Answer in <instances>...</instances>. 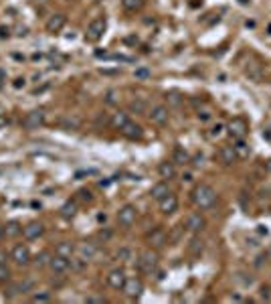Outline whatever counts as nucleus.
Masks as SVG:
<instances>
[{
    "instance_id": "cd10ccee",
    "label": "nucleus",
    "mask_w": 271,
    "mask_h": 304,
    "mask_svg": "<svg viewBox=\"0 0 271 304\" xmlns=\"http://www.w3.org/2000/svg\"><path fill=\"white\" fill-rule=\"evenodd\" d=\"M57 253H59V256H65V258L71 260V256L75 253V245H73L71 241H61V243L57 245Z\"/></svg>"
},
{
    "instance_id": "79ce46f5",
    "label": "nucleus",
    "mask_w": 271,
    "mask_h": 304,
    "mask_svg": "<svg viewBox=\"0 0 271 304\" xmlns=\"http://www.w3.org/2000/svg\"><path fill=\"white\" fill-rule=\"evenodd\" d=\"M25 85H27V79H25V77H17V79L13 81V87H15V89H21V87H25Z\"/></svg>"
},
{
    "instance_id": "3c124183",
    "label": "nucleus",
    "mask_w": 271,
    "mask_h": 304,
    "mask_svg": "<svg viewBox=\"0 0 271 304\" xmlns=\"http://www.w3.org/2000/svg\"><path fill=\"white\" fill-rule=\"evenodd\" d=\"M5 239V225H0V241Z\"/></svg>"
},
{
    "instance_id": "8fccbe9b",
    "label": "nucleus",
    "mask_w": 271,
    "mask_h": 304,
    "mask_svg": "<svg viewBox=\"0 0 271 304\" xmlns=\"http://www.w3.org/2000/svg\"><path fill=\"white\" fill-rule=\"evenodd\" d=\"M257 231H259V233H261V235H263V233H265V235H267V227H263V225H259V229H257Z\"/></svg>"
},
{
    "instance_id": "9d476101",
    "label": "nucleus",
    "mask_w": 271,
    "mask_h": 304,
    "mask_svg": "<svg viewBox=\"0 0 271 304\" xmlns=\"http://www.w3.org/2000/svg\"><path fill=\"white\" fill-rule=\"evenodd\" d=\"M122 290L128 298H140L144 294V282L140 278H128Z\"/></svg>"
},
{
    "instance_id": "c03bdc74",
    "label": "nucleus",
    "mask_w": 271,
    "mask_h": 304,
    "mask_svg": "<svg viewBox=\"0 0 271 304\" xmlns=\"http://www.w3.org/2000/svg\"><path fill=\"white\" fill-rule=\"evenodd\" d=\"M79 195H81V199H83V201H91V199H93V197H91V191H87V189L79 191Z\"/></svg>"
},
{
    "instance_id": "49530a36",
    "label": "nucleus",
    "mask_w": 271,
    "mask_h": 304,
    "mask_svg": "<svg viewBox=\"0 0 271 304\" xmlns=\"http://www.w3.org/2000/svg\"><path fill=\"white\" fill-rule=\"evenodd\" d=\"M148 75H150L148 69H138V71H136V77H148Z\"/></svg>"
},
{
    "instance_id": "de8ad7c7",
    "label": "nucleus",
    "mask_w": 271,
    "mask_h": 304,
    "mask_svg": "<svg viewBox=\"0 0 271 304\" xmlns=\"http://www.w3.org/2000/svg\"><path fill=\"white\" fill-rule=\"evenodd\" d=\"M9 124V120H7V116L3 114V112H0V128H5Z\"/></svg>"
},
{
    "instance_id": "f8f14e48",
    "label": "nucleus",
    "mask_w": 271,
    "mask_h": 304,
    "mask_svg": "<svg viewBox=\"0 0 271 304\" xmlns=\"http://www.w3.org/2000/svg\"><path fill=\"white\" fill-rule=\"evenodd\" d=\"M204 227H206V219L200 215V213H190L188 217H186V225H184V229H188L190 233H200V231H204Z\"/></svg>"
},
{
    "instance_id": "2eb2a0df",
    "label": "nucleus",
    "mask_w": 271,
    "mask_h": 304,
    "mask_svg": "<svg viewBox=\"0 0 271 304\" xmlns=\"http://www.w3.org/2000/svg\"><path fill=\"white\" fill-rule=\"evenodd\" d=\"M43 233H45V225H43L41 221H31V223H27V225L23 227V235H25L29 241L39 239Z\"/></svg>"
},
{
    "instance_id": "09e8293b",
    "label": "nucleus",
    "mask_w": 271,
    "mask_h": 304,
    "mask_svg": "<svg viewBox=\"0 0 271 304\" xmlns=\"http://www.w3.org/2000/svg\"><path fill=\"white\" fill-rule=\"evenodd\" d=\"M182 181H186V183H190V181H192V175H190V173H186V175H182Z\"/></svg>"
},
{
    "instance_id": "864d4df0",
    "label": "nucleus",
    "mask_w": 271,
    "mask_h": 304,
    "mask_svg": "<svg viewBox=\"0 0 271 304\" xmlns=\"http://www.w3.org/2000/svg\"><path fill=\"white\" fill-rule=\"evenodd\" d=\"M265 169H267V171H269V173H271V159H269V161H267V163H265Z\"/></svg>"
},
{
    "instance_id": "412c9836",
    "label": "nucleus",
    "mask_w": 271,
    "mask_h": 304,
    "mask_svg": "<svg viewBox=\"0 0 271 304\" xmlns=\"http://www.w3.org/2000/svg\"><path fill=\"white\" fill-rule=\"evenodd\" d=\"M233 148H235V152H237L239 161H245V159H249V155H251V146L245 142V138H241V140H235Z\"/></svg>"
},
{
    "instance_id": "2f4dec72",
    "label": "nucleus",
    "mask_w": 271,
    "mask_h": 304,
    "mask_svg": "<svg viewBox=\"0 0 271 304\" xmlns=\"http://www.w3.org/2000/svg\"><path fill=\"white\" fill-rule=\"evenodd\" d=\"M11 276H13V272H11V268L7 266V262H0V282H9Z\"/></svg>"
},
{
    "instance_id": "f257e3e1",
    "label": "nucleus",
    "mask_w": 271,
    "mask_h": 304,
    "mask_svg": "<svg viewBox=\"0 0 271 304\" xmlns=\"http://www.w3.org/2000/svg\"><path fill=\"white\" fill-rule=\"evenodd\" d=\"M190 199H192V203H194L198 209L206 211V209H212V207H214V203H216V191H214L210 185L200 183V185H196V187L192 189Z\"/></svg>"
},
{
    "instance_id": "ddd939ff",
    "label": "nucleus",
    "mask_w": 271,
    "mask_h": 304,
    "mask_svg": "<svg viewBox=\"0 0 271 304\" xmlns=\"http://www.w3.org/2000/svg\"><path fill=\"white\" fill-rule=\"evenodd\" d=\"M158 207H160V211L164 213V215L176 213V211H178V197L172 195V193H168L162 201H158Z\"/></svg>"
},
{
    "instance_id": "a19ab883",
    "label": "nucleus",
    "mask_w": 271,
    "mask_h": 304,
    "mask_svg": "<svg viewBox=\"0 0 271 304\" xmlns=\"http://www.w3.org/2000/svg\"><path fill=\"white\" fill-rule=\"evenodd\" d=\"M223 130H225V126H223V124H216V126H212L210 136H221V134H223Z\"/></svg>"
},
{
    "instance_id": "39448f33",
    "label": "nucleus",
    "mask_w": 271,
    "mask_h": 304,
    "mask_svg": "<svg viewBox=\"0 0 271 304\" xmlns=\"http://www.w3.org/2000/svg\"><path fill=\"white\" fill-rule=\"evenodd\" d=\"M148 118H150V122L156 124V126H166L168 120H170V110H168L164 104H156V106L150 108Z\"/></svg>"
},
{
    "instance_id": "37998d69",
    "label": "nucleus",
    "mask_w": 271,
    "mask_h": 304,
    "mask_svg": "<svg viewBox=\"0 0 271 304\" xmlns=\"http://www.w3.org/2000/svg\"><path fill=\"white\" fill-rule=\"evenodd\" d=\"M196 118H198L200 122H206V120H210V112H208V110H202V112L198 110V114H196Z\"/></svg>"
},
{
    "instance_id": "6ab92c4d",
    "label": "nucleus",
    "mask_w": 271,
    "mask_h": 304,
    "mask_svg": "<svg viewBox=\"0 0 271 304\" xmlns=\"http://www.w3.org/2000/svg\"><path fill=\"white\" fill-rule=\"evenodd\" d=\"M168 193H170V187H168L166 181H160V183H156V185L150 189V197H152L154 201H162Z\"/></svg>"
},
{
    "instance_id": "4c0bfd02",
    "label": "nucleus",
    "mask_w": 271,
    "mask_h": 304,
    "mask_svg": "<svg viewBox=\"0 0 271 304\" xmlns=\"http://www.w3.org/2000/svg\"><path fill=\"white\" fill-rule=\"evenodd\" d=\"M182 233H184V227L176 225V227H174V231H172V235H168V243H170V241H178Z\"/></svg>"
},
{
    "instance_id": "4be33fe9",
    "label": "nucleus",
    "mask_w": 271,
    "mask_h": 304,
    "mask_svg": "<svg viewBox=\"0 0 271 304\" xmlns=\"http://www.w3.org/2000/svg\"><path fill=\"white\" fill-rule=\"evenodd\" d=\"M128 120H130V118H128L126 112H116V114H112V118H110V126H112L114 130H122Z\"/></svg>"
},
{
    "instance_id": "603ef678",
    "label": "nucleus",
    "mask_w": 271,
    "mask_h": 304,
    "mask_svg": "<svg viewBox=\"0 0 271 304\" xmlns=\"http://www.w3.org/2000/svg\"><path fill=\"white\" fill-rule=\"evenodd\" d=\"M0 262H7V253L5 251H0Z\"/></svg>"
},
{
    "instance_id": "c756f323",
    "label": "nucleus",
    "mask_w": 271,
    "mask_h": 304,
    "mask_svg": "<svg viewBox=\"0 0 271 304\" xmlns=\"http://www.w3.org/2000/svg\"><path fill=\"white\" fill-rule=\"evenodd\" d=\"M51 258H53V256L45 249V251H41V253H37V256H35V266H37V268H45V266H49Z\"/></svg>"
},
{
    "instance_id": "1a4fd4ad",
    "label": "nucleus",
    "mask_w": 271,
    "mask_h": 304,
    "mask_svg": "<svg viewBox=\"0 0 271 304\" xmlns=\"http://www.w3.org/2000/svg\"><path fill=\"white\" fill-rule=\"evenodd\" d=\"M45 120H47V116L43 110H33L23 118V128L25 130H39L45 124Z\"/></svg>"
},
{
    "instance_id": "a211bd4d",
    "label": "nucleus",
    "mask_w": 271,
    "mask_h": 304,
    "mask_svg": "<svg viewBox=\"0 0 271 304\" xmlns=\"http://www.w3.org/2000/svg\"><path fill=\"white\" fill-rule=\"evenodd\" d=\"M219 161H221L225 167H231V165H235V163L239 161V157H237V152H235L233 146H221V150H219Z\"/></svg>"
},
{
    "instance_id": "a878e982",
    "label": "nucleus",
    "mask_w": 271,
    "mask_h": 304,
    "mask_svg": "<svg viewBox=\"0 0 271 304\" xmlns=\"http://www.w3.org/2000/svg\"><path fill=\"white\" fill-rule=\"evenodd\" d=\"M79 253H81V258L87 262V260H91L95 253H97V245L95 243H91V241H87V243H81V247H79Z\"/></svg>"
},
{
    "instance_id": "a18cd8bd",
    "label": "nucleus",
    "mask_w": 271,
    "mask_h": 304,
    "mask_svg": "<svg viewBox=\"0 0 271 304\" xmlns=\"http://www.w3.org/2000/svg\"><path fill=\"white\" fill-rule=\"evenodd\" d=\"M202 161H204V157H202V155H196V157L192 159V165H194V167H202Z\"/></svg>"
},
{
    "instance_id": "b1692460",
    "label": "nucleus",
    "mask_w": 271,
    "mask_h": 304,
    "mask_svg": "<svg viewBox=\"0 0 271 304\" xmlns=\"http://www.w3.org/2000/svg\"><path fill=\"white\" fill-rule=\"evenodd\" d=\"M245 73H247V77H251L253 81H261V77H263V65H259V63H249L247 69H245Z\"/></svg>"
},
{
    "instance_id": "423d86ee",
    "label": "nucleus",
    "mask_w": 271,
    "mask_h": 304,
    "mask_svg": "<svg viewBox=\"0 0 271 304\" xmlns=\"http://www.w3.org/2000/svg\"><path fill=\"white\" fill-rule=\"evenodd\" d=\"M11 258H13V260H15V264H17V266H21V268H25V266H29V264L33 262L31 249H29L25 243H17V245L13 247Z\"/></svg>"
},
{
    "instance_id": "f03ea898",
    "label": "nucleus",
    "mask_w": 271,
    "mask_h": 304,
    "mask_svg": "<svg viewBox=\"0 0 271 304\" xmlns=\"http://www.w3.org/2000/svg\"><path fill=\"white\" fill-rule=\"evenodd\" d=\"M158 264H160V256H158L156 249H146V251L140 253V258H138V270L142 274H154Z\"/></svg>"
},
{
    "instance_id": "f704fd0d",
    "label": "nucleus",
    "mask_w": 271,
    "mask_h": 304,
    "mask_svg": "<svg viewBox=\"0 0 271 304\" xmlns=\"http://www.w3.org/2000/svg\"><path fill=\"white\" fill-rule=\"evenodd\" d=\"M31 302H35V304H43V302H51V294H49V292H41V294H33V296H31Z\"/></svg>"
},
{
    "instance_id": "c85d7f7f",
    "label": "nucleus",
    "mask_w": 271,
    "mask_h": 304,
    "mask_svg": "<svg viewBox=\"0 0 271 304\" xmlns=\"http://www.w3.org/2000/svg\"><path fill=\"white\" fill-rule=\"evenodd\" d=\"M122 7L128 13H138L144 7V0H122Z\"/></svg>"
},
{
    "instance_id": "ea45409f",
    "label": "nucleus",
    "mask_w": 271,
    "mask_h": 304,
    "mask_svg": "<svg viewBox=\"0 0 271 304\" xmlns=\"http://www.w3.org/2000/svg\"><path fill=\"white\" fill-rule=\"evenodd\" d=\"M63 124H65L67 128H73V130H75V128H79V124H81V122H79L77 118H65V120H63Z\"/></svg>"
},
{
    "instance_id": "aec40b11",
    "label": "nucleus",
    "mask_w": 271,
    "mask_h": 304,
    "mask_svg": "<svg viewBox=\"0 0 271 304\" xmlns=\"http://www.w3.org/2000/svg\"><path fill=\"white\" fill-rule=\"evenodd\" d=\"M158 175H160L162 179H168V181L174 179V177H176V165H174L172 161H170V163H168V161L160 163V165H158Z\"/></svg>"
},
{
    "instance_id": "58836bf2",
    "label": "nucleus",
    "mask_w": 271,
    "mask_h": 304,
    "mask_svg": "<svg viewBox=\"0 0 271 304\" xmlns=\"http://www.w3.org/2000/svg\"><path fill=\"white\" fill-rule=\"evenodd\" d=\"M85 302H87V304H103V302H107V300H105V296H87Z\"/></svg>"
},
{
    "instance_id": "7ed1b4c3",
    "label": "nucleus",
    "mask_w": 271,
    "mask_h": 304,
    "mask_svg": "<svg viewBox=\"0 0 271 304\" xmlns=\"http://www.w3.org/2000/svg\"><path fill=\"white\" fill-rule=\"evenodd\" d=\"M227 134L233 138V140H241L249 134V122L243 118V116H235L233 120H229L227 124Z\"/></svg>"
},
{
    "instance_id": "7c9ffc66",
    "label": "nucleus",
    "mask_w": 271,
    "mask_h": 304,
    "mask_svg": "<svg viewBox=\"0 0 271 304\" xmlns=\"http://www.w3.org/2000/svg\"><path fill=\"white\" fill-rule=\"evenodd\" d=\"M166 101L170 106H180L182 101H184V97H182V93H178V91H168L166 93Z\"/></svg>"
},
{
    "instance_id": "dca6fc26",
    "label": "nucleus",
    "mask_w": 271,
    "mask_h": 304,
    "mask_svg": "<svg viewBox=\"0 0 271 304\" xmlns=\"http://www.w3.org/2000/svg\"><path fill=\"white\" fill-rule=\"evenodd\" d=\"M69 266H71L69 258L59 256V253H55V256L51 258V262H49V268H51L53 272H55V274H65V272L69 270Z\"/></svg>"
},
{
    "instance_id": "9b49d317",
    "label": "nucleus",
    "mask_w": 271,
    "mask_h": 304,
    "mask_svg": "<svg viewBox=\"0 0 271 304\" xmlns=\"http://www.w3.org/2000/svg\"><path fill=\"white\" fill-rule=\"evenodd\" d=\"M65 25H67V17L61 15V13H57V15L49 17V21L45 23V31H47L49 35H55V33H61Z\"/></svg>"
},
{
    "instance_id": "5fc2aeb1",
    "label": "nucleus",
    "mask_w": 271,
    "mask_h": 304,
    "mask_svg": "<svg viewBox=\"0 0 271 304\" xmlns=\"http://www.w3.org/2000/svg\"><path fill=\"white\" fill-rule=\"evenodd\" d=\"M239 3H241V5H247V3H249V0H239Z\"/></svg>"
},
{
    "instance_id": "0eeeda50",
    "label": "nucleus",
    "mask_w": 271,
    "mask_h": 304,
    "mask_svg": "<svg viewBox=\"0 0 271 304\" xmlns=\"http://www.w3.org/2000/svg\"><path fill=\"white\" fill-rule=\"evenodd\" d=\"M136 219H138V209H136V205H124L120 211H118V223L122 225V227H132L134 223H136Z\"/></svg>"
},
{
    "instance_id": "f3484780",
    "label": "nucleus",
    "mask_w": 271,
    "mask_h": 304,
    "mask_svg": "<svg viewBox=\"0 0 271 304\" xmlns=\"http://www.w3.org/2000/svg\"><path fill=\"white\" fill-rule=\"evenodd\" d=\"M128 140H140L142 136H144V130H142V126L140 124H136V122H126V126L120 130Z\"/></svg>"
},
{
    "instance_id": "6e6d98bb",
    "label": "nucleus",
    "mask_w": 271,
    "mask_h": 304,
    "mask_svg": "<svg viewBox=\"0 0 271 304\" xmlns=\"http://www.w3.org/2000/svg\"><path fill=\"white\" fill-rule=\"evenodd\" d=\"M91 3H101V0H91Z\"/></svg>"
},
{
    "instance_id": "4468645a",
    "label": "nucleus",
    "mask_w": 271,
    "mask_h": 304,
    "mask_svg": "<svg viewBox=\"0 0 271 304\" xmlns=\"http://www.w3.org/2000/svg\"><path fill=\"white\" fill-rule=\"evenodd\" d=\"M126 280H128V276H126L124 268H114L110 274H107V284H110L114 290H122Z\"/></svg>"
},
{
    "instance_id": "6e6552de",
    "label": "nucleus",
    "mask_w": 271,
    "mask_h": 304,
    "mask_svg": "<svg viewBox=\"0 0 271 304\" xmlns=\"http://www.w3.org/2000/svg\"><path fill=\"white\" fill-rule=\"evenodd\" d=\"M146 243L150 245V247H154V249H158V247H164L166 243H168V233L162 229V227H154L152 231H148V235H146Z\"/></svg>"
},
{
    "instance_id": "393cba45",
    "label": "nucleus",
    "mask_w": 271,
    "mask_h": 304,
    "mask_svg": "<svg viewBox=\"0 0 271 304\" xmlns=\"http://www.w3.org/2000/svg\"><path fill=\"white\" fill-rule=\"evenodd\" d=\"M75 215H77V203H75V201L63 203V207H61V217H63V219H73Z\"/></svg>"
},
{
    "instance_id": "20e7f679",
    "label": "nucleus",
    "mask_w": 271,
    "mask_h": 304,
    "mask_svg": "<svg viewBox=\"0 0 271 304\" xmlns=\"http://www.w3.org/2000/svg\"><path fill=\"white\" fill-rule=\"evenodd\" d=\"M105 29H107V21H105V17H97V19H93V21L87 25L85 41H89V43H97V41L103 37Z\"/></svg>"
},
{
    "instance_id": "bb28decb",
    "label": "nucleus",
    "mask_w": 271,
    "mask_h": 304,
    "mask_svg": "<svg viewBox=\"0 0 271 304\" xmlns=\"http://www.w3.org/2000/svg\"><path fill=\"white\" fill-rule=\"evenodd\" d=\"M21 233H23V225L19 221H9L5 225V235L7 237H19Z\"/></svg>"
},
{
    "instance_id": "5701e85b",
    "label": "nucleus",
    "mask_w": 271,
    "mask_h": 304,
    "mask_svg": "<svg viewBox=\"0 0 271 304\" xmlns=\"http://www.w3.org/2000/svg\"><path fill=\"white\" fill-rule=\"evenodd\" d=\"M172 163H174V165H186V163H190L188 152H186L182 146H176V148H174V152H172Z\"/></svg>"
},
{
    "instance_id": "c9c22d12",
    "label": "nucleus",
    "mask_w": 271,
    "mask_h": 304,
    "mask_svg": "<svg viewBox=\"0 0 271 304\" xmlns=\"http://www.w3.org/2000/svg\"><path fill=\"white\" fill-rule=\"evenodd\" d=\"M259 296H261V300H271V286H269V284H263V286L259 288Z\"/></svg>"
},
{
    "instance_id": "e433bc0d",
    "label": "nucleus",
    "mask_w": 271,
    "mask_h": 304,
    "mask_svg": "<svg viewBox=\"0 0 271 304\" xmlns=\"http://www.w3.org/2000/svg\"><path fill=\"white\" fill-rule=\"evenodd\" d=\"M118 97H120V93L112 89V91H107V95H105V101H107V104H110V106H114V104H118V101H120Z\"/></svg>"
},
{
    "instance_id": "473e14b6",
    "label": "nucleus",
    "mask_w": 271,
    "mask_h": 304,
    "mask_svg": "<svg viewBox=\"0 0 271 304\" xmlns=\"http://www.w3.org/2000/svg\"><path fill=\"white\" fill-rule=\"evenodd\" d=\"M130 110H132V112H136V114H144V112H146V101H142V99H134L132 104H130Z\"/></svg>"
},
{
    "instance_id": "72a5a7b5",
    "label": "nucleus",
    "mask_w": 271,
    "mask_h": 304,
    "mask_svg": "<svg viewBox=\"0 0 271 304\" xmlns=\"http://www.w3.org/2000/svg\"><path fill=\"white\" fill-rule=\"evenodd\" d=\"M188 249H190L192 253H200V251L204 249V245H202V239H198V237H192V239H190V245H188Z\"/></svg>"
}]
</instances>
